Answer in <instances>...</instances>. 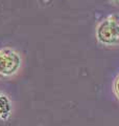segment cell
<instances>
[{"label": "cell", "instance_id": "cell-1", "mask_svg": "<svg viewBox=\"0 0 119 126\" xmlns=\"http://www.w3.org/2000/svg\"><path fill=\"white\" fill-rule=\"evenodd\" d=\"M96 37L104 45H119V15H111L99 23Z\"/></svg>", "mask_w": 119, "mask_h": 126}, {"label": "cell", "instance_id": "cell-2", "mask_svg": "<svg viewBox=\"0 0 119 126\" xmlns=\"http://www.w3.org/2000/svg\"><path fill=\"white\" fill-rule=\"evenodd\" d=\"M22 65L20 54L11 47L0 49V76L12 77L18 73Z\"/></svg>", "mask_w": 119, "mask_h": 126}, {"label": "cell", "instance_id": "cell-3", "mask_svg": "<svg viewBox=\"0 0 119 126\" xmlns=\"http://www.w3.org/2000/svg\"><path fill=\"white\" fill-rule=\"evenodd\" d=\"M114 89L116 92L117 96L119 97V76L116 78V81H115V84H114Z\"/></svg>", "mask_w": 119, "mask_h": 126}, {"label": "cell", "instance_id": "cell-4", "mask_svg": "<svg viewBox=\"0 0 119 126\" xmlns=\"http://www.w3.org/2000/svg\"><path fill=\"white\" fill-rule=\"evenodd\" d=\"M113 3H115V4H117V5H119V0H111Z\"/></svg>", "mask_w": 119, "mask_h": 126}]
</instances>
